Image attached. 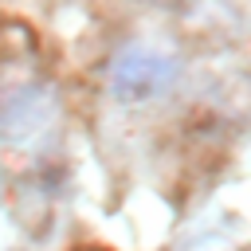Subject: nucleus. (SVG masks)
<instances>
[{
  "label": "nucleus",
  "mask_w": 251,
  "mask_h": 251,
  "mask_svg": "<svg viewBox=\"0 0 251 251\" xmlns=\"http://www.w3.org/2000/svg\"><path fill=\"white\" fill-rule=\"evenodd\" d=\"M180 75V59L149 39L126 43L110 63V94L118 102H149L165 94Z\"/></svg>",
  "instance_id": "obj_1"
},
{
  "label": "nucleus",
  "mask_w": 251,
  "mask_h": 251,
  "mask_svg": "<svg viewBox=\"0 0 251 251\" xmlns=\"http://www.w3.org/2000/svg\"><path fill=\"white\" fill-rule=\"evenodd\" d=\"M55 114H59V106H55L51 90H43V86L16 90L0 106V137L8 145H31V141H39V137L51 133Z\"/></svg>",
  "instance_id": "obj_2"
},
{
  "label": "nucleus",
  "mask_w": 251,
  "mask_h": 251,
  "mask_svg": "<svg viewBox=\"0 0 251 251\" xmlns=\"http://www.w3.org/2000/svg\"><path fill=\"white\" fill-rule=\"evenodd\" d=\"M0 196H4V173H0Z\"/></svg>",
  "instance_id": "obj_3"
}]
</instances>
